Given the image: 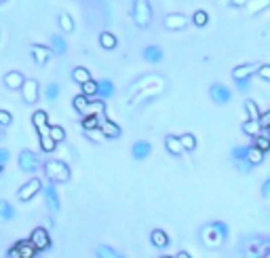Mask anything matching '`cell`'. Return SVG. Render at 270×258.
<instances>
[{"mask_svg":"<svg viewBox=\"0 0 270 258\" xmlns=\"http://www.w3.org/2000/svg\"><path fill=\"white\" fill-rule=\"evenodd\" d=\"M228 225L226 222H222V220H215V222H209V225L203 227L201 231V239L203 243L207 245V248H220L222 243H224V239L228 237Z\"/></svg>","mask_w":270,"mask_h":258,"instance_id":"1","label":"cell"},{"mask_svg":"<svg viewBox=\"0 0 270 258\" xmlns=\"http://www.w3.org/2000/svg\"><path fill=\"white\" fill-rule=\"evenodd\" d=\"M44 174H46V178H49L51 182L55 184H62V182H68L70 180V167L66 165L64 161L60 159H49L44 163Z\"/></svg>","mask_w":270,"mask_h":258,"instance_id":"2","label":"cell"},{"mask_svg":"<svg viewBox=\"0 0 270 258\" xmlns=\"http://www.w3.org/2000/svg\"><path fill=\"white\" fill-rule=\"evenodd\" d=\"M243 254L257 256V258H270V237H251L247 241H243Z\"/></svg>","mask_w":270,"mask_h":258,"instance_id":"3","label":"cell"},{"mask_svg":"<svg viewBox=\"0 0 270 258\" xmlns=\"http://www.w3.org/2000/svg\"><path fill=\"white\" fill-rule=\"evenodd\" d=\"M152 7L148 0H135V5H133V21L137 23L139 28H148L150 23H152Z\"/></svg>","mask_w":270,"mask_h":258,"instance_id":"4","label":"cell"},{"mask_svg":"<svg viewBox=\"0 0 270 258\" xmlns=\"http://www.w3.org/2000/svg\"><path fill=\"white\" fill-rule=\"evenodd\" d=\"M40 191H42V182L38 178H32L19 189L17 197H19V201H30V199H34Z\"/></svg>","mask_w":270,"mask_h":258,"instance_id":"5","label":"cell"},{"mask_svg":"<svg viewBox=\"0 0 270 258\" xmlns=\"http://www.w3.org/2000/svg\"><path fill=\"white\" fill-rule=\"evenodd\" d=\"M30 241H32L34 245H36V250H38V252L51 248V235H49V231H46L44 227L34 229V231H32V235H30Z\"/></svg>","mask_w":270,"mask_h":258,"instance_id":"6","label":"cell"},{"mask_svg":"<svg viewBox=\"0 0 270 258\" xmlns=\"http://www.w3.org/2000/svg\"><path fill=\"white\" fill-rule=\"evenodd\" d=\"M21 96H23V102H28V104L38 102V80L36 78H26L23 80Z\"/></svg>","mask_w":270,"mask_h":258,"instance_id":"7","label":"cell"},{"mask_svg":"<svg viewBox=\"0 0 270 258\" xmlns=\"http://www.w3.org/2000/svg\"><path fill=\"white\" fill-rule=\"evenodd\" d=\"M209 96L215 104H228L232 100V91L226 85H222V83H213L211 89H209Z\"/></svg>","mask_w":270,"mask_h":258,"instance_id":"8","label":"cell"},{"mask_svg":"<svg viewBox=\"0 0 270 258\" xmlns=\"http://www.w3.org/2000/svg\"><path fill=\"white\" fill-rule=\"evenodd\" d=\"M19 167L26 171V174H34L38 169V157L34 155L32 150H21L19 155Z\"/></svg>","mask_w":270,"mask_h":258,"instance_id":"9","label":"cell"},{"mask_svg":"<svg viewBox=\"0 0 270 258\" xmlns=\"http://www.w3.org/2000/svg\"><path fill=\"white\" fill-rule=\"evenodd\" d=\"M30 51H32L34 62H36L38 66H44L53 57V49H51V47H44V45H32Z\"/></svg>","mask_w":270,"mask_h":258,"instance_id":"10","label":"cell"},{"mask_svg":"<svg viewBox=\"0 0 270 258\" xmlns=\"http://www.w3.org/2000/svg\"><path fill=\"white\" fill-rule=\"evenodd\" d=\"M97 116H99V127H101V132L105 134V138H121V136H123V129L116 125L114 121L105 119L103 112H99Z\"/></svg>","mask_w":270,"mask_h":258,"instance_id":"11","label":"cell"},{"mask_svg":"<svg viewBox=\"0 0 270 258\" xmlns=\"http://www.w3.org/2000/svg\"><path fill=\"white\" fill-rule=\"evenodd\" d=\"M32 123H34V127L38 129V136H49L51 132V125H49V119H46V112L44 110H36L32 114Z\"/></svg>","mask_w":270,"mask_h":258,"instance_id":"12","label":"cell"},{"mask_svg":"<svg viewBox=\"0 0 270 258\" xmlns=\"http://www.w3.org/2000/svg\"><path fill=\"white\" fill-rule=\"evenodd\" d=\"M257 68H260V64H243V66H237V68L232 70V78L234 80L251 78L253 74H257Z\"/></svg>","mask_w":270,"mask_h":258,"instance_id":"13","label":"cell"},{"mask_svg":"<svg viewBox=\"0 0 270 258\" xmlns=\"http://www.w3.org/2000/svg\"><path fill=\"white\" fill-rule=\"evenodd\" d=\"M42 193H44V199H46V207L51 209L55 214L60 209V197H57V191H55V184H46L42 186Z\"/></svg>","mask_w":270,"mask_h":258,"instance_id":"14","label":"cell"},{"mask_svg":"<svg viewBox=\"0 0 270 258\" xmlns=\"http://www.w3.org/2000/svg\"><path fill=\"white\" fill-rule=\"evenodd\" d=\"M232 159H234V163H237V167L241 171H249L251 169L249 161H247V148H243V146L232 148Z\"/></svg>","mask_w":270,"mask_h":258,"instance_id":"15","label":"cell"},{"mask_svg":"<svg viewBox=\"0 0 270 258\" xmlns=\"http://www.w3.org/2000/svg\"><path fill=\"white\" fill-rule=\"evenodd\" d=\"M150 152H152V146H150V142H146V140H139V142H135L133 148H131V155H133L135 161L148 159Z\"/></svg>","mask_w":270,"mask_h":258,"instance_id":"16","label":"cell"},{"mask_svg":"<svg viewBox=\"0 0 270 258\" xmlns=\"http://www.w3.org/2000/svg\"><path fill=\"white\" fill-rule=\"evenodd\" d=\"M186 23H188V19L182 13H171V15L165 17V28L167 30H182V28H186Z\"/></svg>","mask_w":270,"mask_h":258,"instance_id":"17","label":"cell"},{"mask_svg":"<svg viewBox=\"0 0 270 258\" xmlns=\"http://www.w3.org/2000/svg\"><path fill=\"white\" fill-rule=\"evenodd\" d=\"M163 57H165V53H163V49H160V47H156V45H150V47H146V49H144V60L150 62V64L163 62Z\"/></svg>","mask_w":270,"mask_h":258,"instance_id":"18","label":"cell"},{"mask_svg":"<svg viewBox=\"0 0 270 258\" xmlns=\"http://www.w3.org/2000/svg\"><path fill=\"white\" fill-rule=\"evenodd\" d=\"M243 7L247 11V15H257V13H262L264 9L270 7V0H247Z\"/></svg>","mask_w":270,"mask_h":258,"instance_id":"19","label":"cell"},{"mask_svg":"<svg viewBox=\"0 0 270 258\" xmlns=\"http://www.w3.org/2000/svg\"><path fill=\"white\" fill-rule=\"evenodd\" d=\"M165 146H167V150L171 152V155H182L184 152V144H182V140H180V136H173V134H169L167 138H165Z\"/></svg>","mask_w":270,"mask_h":258,"instance_id":"20","label":"cell"},{"mask_svg":"<svg viewBox=\"0 0 270 258\" xmlns=\"http://www.w3.org/2000/svg\"><path fill=\"white\" fill-rule=\"evenodd\" d=\"M150 241H152V245H156V248H167L169 245V235L163 229H154L150 233Z\"/></svg>","mask_w":270,"mask_h":258,"instance_id":"21","label":"cell"},{"mask_svg":"<svg viewBox=\"0 0 270 258\" xmlns=\"http://www.w3.org/2000/svg\"><path fill=\"white\" fill-rule=\"evenodd\" d=\"M72 104H74V110L78 112V114H89V106H91V98L89 96H85V93H80V96H76L74 100H72Z\"/></svg>","mask_w":270,"mask_h":258,"instance_id":"22","label":"cell"},{"mask_svg":"<svg viewBox=\"0 0 270 258\" xmlns=\"http://www.w3.org/2000/svg\"><path fill=\"white\" fill-rule=\"evenodd\" d=\"M23 80H26V78H23V74L21 72H15V70H13V72H9L7 76H5V85L9 87V89H21V85H23Z\"/></svg>","mask_w":270,"mask_h":258,"instance_id":"23","label":"cell"},{"mask_svg":"<svg viewBox=\"0 0 270 258\" xmlns=\"http://www.w3.org/2000/svg\"><path fill=\"white\" fill-rule=\"evenodd\" d=\"M264 155H266V152H262L255 144H253V146H247V161H249V165H251V167L260 165V163L264 161Z\"/></svg>","mask_w":270,"mask_h":258,"instance_id":"24","label":"cell"},{"mask_svg":"<svg viewBox=\"0 0 270 258\" xmlns=\"http://www.w3.org/2000/svg\"><path fill=\"white\" fill-rule=\"evenodd\" d=\"M17 245H19V256H21V258H34V256L38 254L36 245H34L30 239H26V241H17Z\"/></svg>","mask_w":270,"mask_h":258,"instance_id":"25","label":"cell"},{"mask_svg":"<svg viewBox=\"0 0 270 258\" xmlns=\"http://www.w3.org/2000/svg\"><path fill=\"white\" fill-rule=\"evenodd\" d=\"M114 83L112 80H99L97 83V96L101 98V100H108V98H112L114 96Z\"/></svg>","mask_w":270,"mask_h":258,"instance_id":"26","label":"cell"},{"mask_svg":"<svg viewBox=\"0 0 270 258\" xmlns=\"http://www.w3.org/2000/svg\"><path fill=\"white\" fill-rule=\"evenodd\" d=\"M243 132L247 136H251V138H255V136L262 134V125H260V121H257V119H247L243 123Z\"/></svg>","mask_w":270,"mask_h":258,"instance_id":"27","label":"cell"},{"mask_svg":"<svg viewBox=\"0 0 270 258\" xmlns=\"http://www.w3.org/2000/svg\"><path fill=\"white\" fill-rule=\"evenodd\" d=\"M163 76H144L142 80H139V83L137 85H133L131 89H129V98H133L135 96V93L137 91H142V89H146L148 85H152V83H156V80H160Z\"/></svg>","mask_w":270,"mask_h":258,"instance_id":"28","label":"cell"},{"mask_svg":"<svg viewBox=\"0 0 270 258\" xmlns=\"http://www.w3.org/2000/svg\"><path fill=\"white\" fill-rule=\"evenodd\" d=\"M99 45H101V49H116V45H119V40H116V36L112 32H101V36H99Z\"/></svg>","mask_w":270,"mask_h":258,"instance_id":"29","label":"cell"},{"mask_svg":"<svg viewBox=\"0 0 270 258\" xmlns=\"http://www.w3.org/2000/svg\"><path fill=\"white\" fill-rule=\"evenodd\" d=\"M13 218H15V207L11 205L9 201H0V220L9 222V220H13Z\"/></svg>","mask_w":270,"mask_h":258,"instance_id":"30","label":"cell"},{"mask_svg":"<svg viewBox=\"0 0 270 258\" xmlns=\"http://www.w3.org/2000/svg\"><path fill=\"white\" fill-rule=\"evenodd\" d=\"M51 49H53V55L66 53V40L60 36V34H53L51 36Z\"/></svg>","mask_w":270,"mask_h":258,"instance_id":"31","label":"cell"},{"mask_svg":"<svg viewBox=\"0 0 270 258\" xmlns=\"http://www.w3.org/2000/svg\"><path fill=\"white\" fill-rule=\"evenodd\" d=\"M95 254H97L99 258H123V254L116 252L114 248H110V245H97Z\"/></svg>","mask_w":270,"mask_h":258,"instance_id":"32","label":"cell"},{"mask_svg":"<svg viewBox=\"0 0 270 258\" xmlns=\"http://www.w3.org/2000/svg\"><path fill=\"white\" fill-rule=\"evenodd\" d=\"M72 78H74V83H78V85H83L85 80H89L91 78V72L87 68H83V66H78V68H74L72 70Z\"/></svg>","mask_w":270,"mask_h":258,"instance_id":"33","label":"cell"},{"mask_svg":"<svg viewBox=\"0 0 270 258\" xmlns=\"http://www.w3.org/2000/svg\"><path fill=\"white\" fill-rule=\"evenodd\" d=\"M80 93H85L89 98H95L97 96V80H93V78L85 80V83L80 85Z\"/></svg>","mask_w":270,"mask_h":258,"instance_id":"34","label":"cell"},{"mask_svg":"<svg viewBox=\"0 0 270 258\" xmlns=\"http://www.w3.org/2000/svg\"><path fill=\"white\" fill-rule=\"evenodd\" d=\"M245 112H247L249 119H257V121H260V116H262L260 108H257V104L253 100H245Z\"/></svg>","mask_w":270,"mask_h":258,"instance_id":"35","label":"cell"},{"mask_svg":"<svg viewBox=\"0 0 270 258\" xmlns=\"http://www.w3.org/2000/svg\"><path fill=\"white\" fill-rule=\"evenodd\" d=\"M85 136L89 140H93V142H103V140H105V134L101 132V127H89V129H85Z\"/></svg>","mask_w":270,"mask_h":258,"instance_id":"36","label":"cell"},{"mask_svg":"<svg viewBox=\"0 0 270 258\" xmlns=\"http://www.w3.org/2000/svg\"><path fill=\"white\" fill-rule=\"evenodd\" d=\"M44 98L49 100V102H55L57 98H60V85L57 83H49L44 87Z\"/></svg>","mask_w":270,"mask_h":258,"instance_id":"37","label":"cell"},{"mask_svg":"<svg viewBox=\"0 0 270 258\" xmlns=\"http://www.w3.org/2000/svg\"><path fill=\"white\" fill-rule=\"evenodd\" d=\"M60 28L64 32H74V19L68 13H60Z\"/></svg>","mask_w":270,"mask_h":258,"instance_id":"38","label":"cell"},{"mask_svg":"<svg viewBox=\"0 0 270 258\" xmlns=\"http://www.w3.org/2000/svg\"><path fill=\"white\" fill-rule=\"evenodd\" d=\"M38 138H40V148H42L44 152H53V150H55L57 142L51 138V134H49V136H38Z\"/></svg>","mask_w":270,"mask_h":258,"instance_id":"39","label":"cell"},{"mask_svg":"<svg viewBox=\"0 0 270 258\" xmlns=\"http://www.w3.org/2000/svg\"><path fill=\"white\" fill-rule=\"evenodd\" d=\"M253 144L260 148L262 152H268L270 150V138L268 136H264V134H260V136H255L253 138Z\"/></svg>","mask_w":270,"mask_h":258,"instance_id":"40","label":"cell"},{"mask_svg":"<svg viewBox=\"0 0 270 258\" xmlns=\"http://www.w3.org/2000/svg\"><path fill=\"white\" fill-rule=\"evenodd\" d=\"M49 132H51V138L55 140L57 144L64 142V140H66V129H64V127H60V125H51Z\"/></svg>","mask_w":270,"mask_h":258,"instance_id":"41","label":"cell"},{"mask_svg":"<svg viewBox=\"0 0 270 258\" xmlns=\"http://www.w3.org/2000/svg\"><path fill=\"white\" fill-rule=\"evenodd\" d=\"M180 140H182V144H184V150H194L196 148V138L192 134H182Z\"/></svg>","mask_w":270,"mask_h":258,"instance_id":"42","label":"cell"},{"mask_svg":"<svg viewBox=\"0 0 270 258\" xmlns=\"http://www.w3.org/2000/svg\"><path fill=\"white\" fill-rule=\"evenodd\" d=\"M192 21H194V26H198V28L207 26V21H209V15H207V11H196V13L192 15Z\"/></svg>","mask_w":270,"mask_h":258,"instance_id":"43","label":"cell"},{"mask_svg":"<svg viewBox=\"0 0 270 258\" xmlns=\"http://www.w3.org/2000/svg\"><path fill=\"white\" fill-rule=\"evenodd\" d=\"M89 127H99V116L97 114H87L83 119V129H89Z\"/></svg>","mask_w":270,"mask_h":258,"instance_id":"44","label":"cell"},{"mask_svg":"<svg viewBox=\"0 0 270 258\" xmlns=\"http://www.w3.org/2000/svg\"><path fill=\"white\" fill-rule=\"evenodd\" d=\"M257 74H260V78L268 80L270 83V64H260V68H257Z\"/></svg>","mask_w":270,"mask_h":258,"instance_id":"45","label":"cell"},{"mask_svg":"<svg viewBox=\"0 0 270 258\" xmlns=\"http://www.w3.org/2000/svg\"><path fill=\"white\" fill-rule=\"evenodd\" d=\"M11 123H13V116H11V112L0 110V125H3V127H9Z\"/></svg>","mask_w":270,"mask_h":258,"instance_id":"46","label":"cell"},{"mask_svg":"<svg viewBox=\"0 0 270 258\" xmlns=\"http://www.w3.org/2000/svg\"><path fill=\"white\" fill-rule=\"evenodd\" d=\"M262 197L266 199L268 205H270V178H266L264 184H262Z\"/></svg>","mask_w":270,"mask_h":258,"instance_id":"47","label":"cell"},{"mask_svg":"<svg viewBox=\"0 0 270 258\" xmlns=\"http://www.w3.org/2000/svg\"><path fill=\"white\" fill-rule=\"evenodd\" d=\"M260 125H262V129H268L270 127V110L260 116Z\"/></svg>","mask_w":270,"mask_h":258,"instance_id":"48","label":"cell"},{"mask_svg":"<svg viewBox=\"0 0 270 258\" xmlns=\"http://www.w3.org/2000/svg\"><path fill=\"white\" fill-rule=\"evenodd\" d=\"M11 159V155H9V150L7 148H0V163H3V165H5V163Z\"/></svg>","mask_w":270,"mask_h":258,"instance_id":"49","label":"cell"},{"mask_svg":"<svg viewBox=\"0 0 270 258\" xmlns=\"http://www.w3.org/2000/svg\"><path fill=\"white\" fill-rule=\"evenodd\" d=\"M7 256H9V258H21V256H19V245L15 243V245H13V248H11V250H9V254H7Z\"/></svg>","mask_w":270,"mask_h":258,"instance_id":"50","label":"cell"},{"mask_svg":"<svg viewBox=\"0 0 270 258\" xmlns=\"http://www.w3.org/2000/svg\"><path fill=\"white\" fill-rule=\"evenodd\" d=\"M237 87H239L241 91H245V89H249V78H243V80H237Z\"/></svg>","mask_w":270,"mask_h":258,"instance_id":"51","label":"cell"},{"mask_svg":"<svg viewBox=\"0 0 270 258\" xmlns=\"http://www.w3.org/2000/svg\"><path fill=\"white\" fill-rule=\"evenodd\" d=\"M228 3H230V7H243L247 0H228Z\"/></svg>","mask_w":270,"mask_h":258,"instance_id":"52","label":"cell"},{"mask_svg":"<svg viewBox=\"0 0 270 258\" xmlns=\"http://www.w3.org/2000/svg\"><path fill=\"white\" fill-rule=\"evenodd\" d=\"M178 258H190V254H188V252H180Z\"/></svg>","mask_w":270,"mask_h":258,"instance_id":"53","label":"cell"},{"mask_svg":"<svg viewBox=\"0 0 270 258\" xmlns=\"http://www.w3.org/2000/svg\"><path fill=\"white\" fill-rule=\"evenodd\" d=\"M5 171V165H3V163H0V174H3Z\"/></svg>","mask_w":270,"mask_h":258,"instance_id":"54","label":"cell"},{"mask_svg":"<svg viewBox=\"0 0 270 258\" xmlns=\"http://www.w3.org/2000/svg\"><path fill=\"white\" fill-rule=\"evenodd\" d=\"M3 136H5V134H0V138H3Z\"/></svg>","mask_w":270,"mask_h":258,"instance_id":"55","label":"cell"},{"mask_svg":"<svg viewBox=\"0 0 270 258\" xmlns=\"http://www.w3.org/2000/svg\"><path fill=\"white\" fill-rule=\"evenodd\" d=\"M0 3H5V0H0Z\"/></svg>","mask_w":270,"mask_h":258,"instance_id":"56","label":"cell"},{"mask_svg":"<svg viewBox=\"0 0 270 258\" xmlns=\"http://www.w3.org/2000/svg\"><path fill=\"white\" fill-rule=\"evenodd\" d=\"M0 241H3V237H0Z\"/></svg>","mask_w":270,"mask_h":258,"instance_id":"57","label":"cell"}]
</instances>
